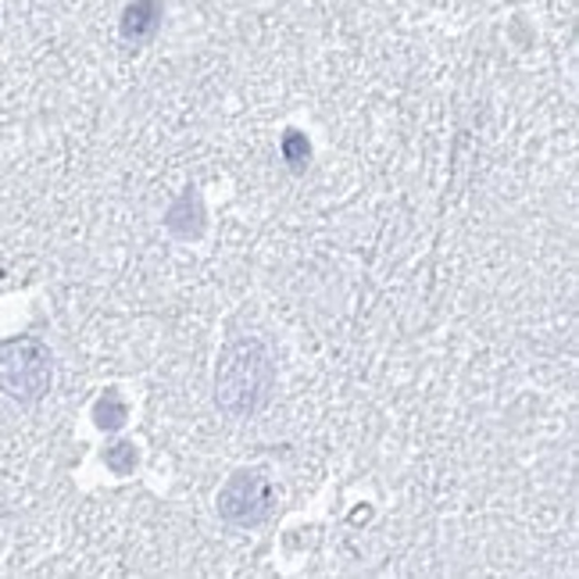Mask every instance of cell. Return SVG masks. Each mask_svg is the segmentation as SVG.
<instances>
[{
    "instance_id": "7",
    "label": "cell",
    "mask_w": 579,
    "mask_h": 579,
    "mask_svg": "<svg viewBox=\"0 0 579 579\" xmlns=\"http://www.w3.org/2000/svg\"><path fill=\"white\" fill-rule=\"evenodd\" d=\"M105 466H108L114 475H129V472L136 469V447H133V444H114V447H108Z\"/></svg>"
},
{
    "instance_id": "1",
    "label": "cell",
    "mask_w": 579,
    "mask_h": 579,
    "mask_svg": "<svg viewBox=\"0 0 579 579\" xmlns=\"http://www.w3.org/2000/svg\"><path fill=\"white\" fill-rule=\"evenodd\" d=\"M273 394V358L262 340H233L218 358L215 405L233 419H251L268 405Z\"/></svg>"
},
{
    "instance_id": "2",
    "label": "cell",
    "mask_w": 579,
    "mask_h": 579,
    "mask_svg": "<svg viewBox=\"0 0 579 579\" xmlns=\"http://www.w3.org/2000/svg\"><path fill=\"white\" fill-rule=\"evenodd\" d=\"M50 351L36 337H15L0 343V390L19 405H36L50 390Z\"/></svg>"
},
{
    "instance_id": "3",
    "label": "cell",
    "mask_w": 579,
    "mask_h": 579,
    "mask_svg": "<svg viewBox=\"0 0 579 579\" xmlns=\"http://www.w3.org/2000/svg\"><path fill=\"white\" fill-rule=\"evenodd\" d=\"M276 508V486L262 469H243L229 475L218 491V515L233 526H262Z\"/></svg>"
},
{
    "instance_id": "6",
    "label": "cell",
    "mask_w": 579,
    "mask_h": 579,
    "mask_svg": "<svg viewBox=\"0 0 579 579\" xmlns=\"http://www.w3.org/2000/svg\"><path fill=\"white\" fill-rule=\"evenodd\" d=\"M282 154H287V161L293 165V172H301L304 165H307V158H312V147H307V140H304V133H290L282 136Z\"/></svg>"
},
{
    "instance_id": "4",
    "label": "cell",
    "mask_w": 579,
    "mask_h": 579,
    "mask_svg": "<svg viewBox=\"0 0 579 579\" xmlns=\"http://www.w3.org/2000/svg\"><path fill=\"white\" fill-rule=\"evenodd\" d=\"M161 25V0H133L122 11V36L129 44H147Z\"/></svg>"
},
{
    "instance_id": "5",
    "label": "cell",
    "mask_w": 579,
    "mask_h": 579,
    "mask_svg": "<svg viewBox=\"0 0 579 579\" xmlns=\"http://www.w3.org/2000/svg\"><path fill=\"white\" fill-rule=\"evenodd\" d=\"M94 419H97L100 430H122L125 419H129V405L122 401V394L105 390V397H100L97 408H94Z\"/></svg>"
}]
</instances>
